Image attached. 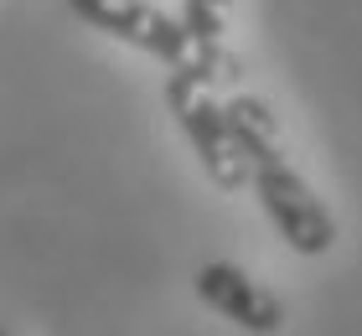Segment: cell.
Returning a JSON list of instances; mask_svg holds the SVG:
<instances>
[{
    "label": "cell",
    "mask_w": 362,
    "mask_h": 336,
    "mask_svg": "<svg viewBox=\"0 0 362 336\" xmlns=\"http://www.w3.org/2000/svg\"><path fill=\"white\" fill-rule=\"evenodd\" d=\"M166 109L176 114L181 134L192 140V150H197V161H202V171H207L212 187H218V192L249 187V161L238 156L233 134H228V120H223V104L212 98L207 83H197L192 73H176V67H171Z\"/></svg>",
    "instance_id": "cell-1"
},
{
    "label": "cell",
    "mask_w": 362,
    "mask_h": 336,
    "mask_svg": "<svg viewBox=\"0 0 362 336\" xmlns=\"http://www.w3.org/2000/svg\"><path fill=\"white\" fill-rule=\"evenodd\" d=\"M259 202H264L269 223L279 228V238H285L295 254L316 259V254H332L337 243V217L332 207L305 187V176L295 171L290 161H274V166H254L249 171Z\"/></svg>",
    "instance_id": "cell-2"
},
{
    "label": "cell",
    "mask_w": 362,
    "mask_h": 336,
    "mask_svg": "<svg viewBox=\"0 0 362 336\" xmlns=\"http://www.w3.org/2000/svg\"><path fill=\"white\" fill-rule=\"evenodd\" d=\"M68 11L78 21H88L93 31H104V37L135 47V52L166 62V67H181L197 47L187 37V26H181L176 16L156 11L151 0H68Z\"/></svg>",
    "instance_id": "cell-3"
},
{
    "label": "cell",
    "mask_w": 362,
    "mask_h": 336,
    "mask_svg": "<svg viewBox=\"0 0 362 336\" xmlns=\"http://www.w3.org/2000/svg\"><path fill=\"white\" fill-rule=\"evenodd\" d=\"M192 284H197V300H202V306L228 315V321L243 326L249 336H274L279 326H285V306H279V295L264 290L259 279H249L238 264L212 259V264L197 269Z\"/></svg>",
    "instance_id": "cell-4"
},
{
    "label": "cell",
    "mask_w": 362,
    "mask_h": 336,
    "mask_svg": "<svg viewBox=\"0 0 362 336\" xmlns=\"http://www.w3.org/2000/svg\"><path fill=\"white\" fill-rule=\"evenodd\" d=\"M223 120H228V134H233L238 156L249 161V171H254V166H274V161H285L279 120H274V109L264 104V98H254V93H233V98L223 104Z\"/></svg>",
    "instance_id": "cell-5"
},
{
    "label": "cell",
    "mask_w": 362,
    "mask_h": 336,
    "mask_svg": "<svg viewBox=\"0 0 362 336\" xmlns=\"http://www.w3.org/2000/svg\"><path fill=\"white\" fill-rule=\"evenodd\" d=\"M233 0H181V26L192 42H223Z\"/></svg>",
    "instance_id": "cell-6"
},
{
    "label": "cell",
    "mask_w": 362,
    "mask_h": 336,
    "mask_svg": "<svg viewBox=\"0 0 362 336\" xmlns=\"http://www.w3.org/2000/svg\"><path fill=\"white\" fill-rule=\"evenodd\" d=\"M0 336H11V331H0Z\"/></svg>",
    "instance_id": "cell-7"
}]
</instances>
